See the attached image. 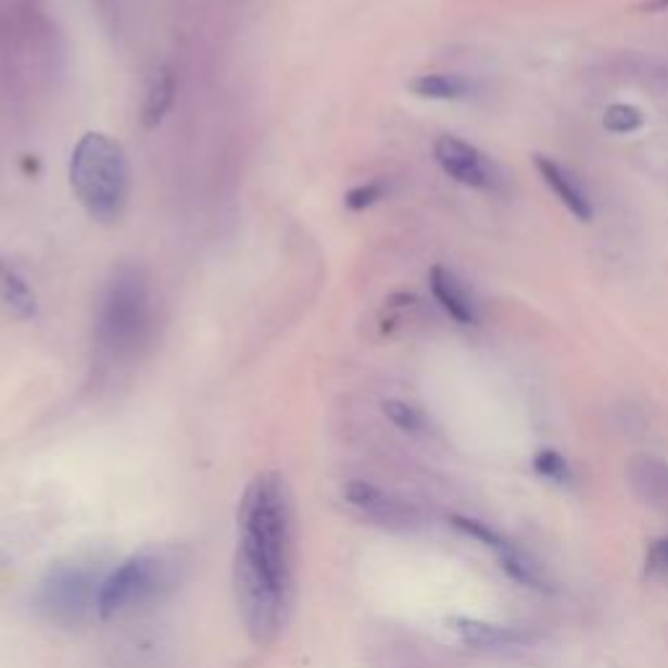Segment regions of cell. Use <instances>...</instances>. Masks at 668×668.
<instances>
[{
  "label": "cell",
  "instance_id": "cell-1",
  "mask_svg": "<svg viewBox=\"0 0 668 668\" xmlns=\"http://www.w3.org/2000/svg\"><path fill=\"white\" fill-rule=\"evenodd\" d=\"M238 614L256 645L282 634L293 603V496L280 472H259L238 507Z\"/></svg>",
  "mask_w": 668,
  "mask_h": 668
},
{
  "label": "cell",
  "instance_id": "cell-2",
  "mask_svg": "<svg viewBox=\"0 0 668 668\" xmlns=\"http://www.w3.org/2000/svg\"><path fill=\"white\" fill-rule=\"evenodd\" d=\"M188 562V554L178 546L147 549L128 556L102 580L97 616L121 619L171 598L186 580Z\"/></svg>",
  "mask_w": 668,
  "mask_h": 668
},
{
  "label": "cell",
  "instance_id": "cell-3",
  "mask_svg": "<svg viewBox=\"0 0 668 668\" xmlns=\"http://www.w3.org/2000/svg\"><path fill=\"white\" fill-rule=\"evenodd\" d=\"M68 178L89 217L118 223L128 199V162L118 141L100 131L84 134L71 154Z\"/></svg>",
  "mask_w": 668,
  "mask_h": 668
},
{
  "label": "cell",
  "instance_id": "cell-4",
  "mask_svg": "<svg viewBox=\"0 0 668 668\" xmlns=\"http://www.w3.org/2000/svg\"><path fill=\"white\" fill-rule=\"evenodd\" d=\"M102 580L105 575L100 572L94 559L71 556L55 562L37 582L31 606L50 625L63 629L81 627L89 616L97 614Z\"/></svg>",
  "mask_w": 668,
  "mask_h": 668
},
{
  "label": "cell",
  "instance_id": "cell-5",
  "mask_svg": "<svg viewBox=\"0 0 668 668\" xmlns=\"http://www.w3.org/2000/svg\"><path fill=\"white\" fill-rule=\"evenodd\" d=\"M149 288L144 275L136 267H121L102 295L97 340L102 350L115 358L136 353L149 329Z\"/></svg>",
  "mask_w": 668,
  "mask_h": 668
},
{
  "label": "cell",
  "instance_id": "cell-6",
  "mask_svg": "<svg viewBox=\"0 0 668 668\" xmlns=\"http://www.w3.org/2000/svg\"><path fill=\"white\" fill-rule=\"evenodd\" d=\"M345 499L353 509H358L368 520L385 525L389 530H415L420 528L424 517L405 499L392 496L389 491L379 489V486L368 481H348Z\"/></svg>",
  "mask_w": 668,
  "mask_h": 668
},
{
  "label": "cell",
  "instance_id": "cell-7",
  "mask_svg": "<svg viewBox=\"0 0 668 668\" xmlns=\"http://www.w3.org/2000/svg\"><path fill=\"white\" fill-rule=\"evenodd\" d=\"M433 157L450 178L457 184L478 188V191H491L499 184V173L481 149H476L468 141L457 139V136H439L433 144Z\"/></svg>",
  "mask_w": 668,
  "mask_h": 668
},
{
  "label": "cell",
  "instance_id": "cell-8",
  "mask_svg": "<svg viewBox=\"0 0 668 668\" xmlns=\"http://www.w3.org/2000/svg\"><path fill=\"white\" fill-rule=\"evenodd\" d=\"M533 162L538 173H541V178L546 180V186L556 193V199H559L580 223H590V219H593V204H590L585 188L577 184L575 175L569 173L567 167H562L559 162L543 157V154H535Z\"/></svg>",
  "mask_w": 668,
  "mask_h": 668
},
{
  "label": "cell",
  "instance_id": "cell-9",
  "mask_svg": "<svg viewBox=\"0 0 668 668\" xmlns=\"http://www.w3.org/2000/svg\"><path fill=\"white\" fill-rule=\"evenodd\" d=\"M629 483L642 502L668 512V463L660 457H634L629 463Z\"/></svg>",
  "mask_w": 668,
  "mask_h": 668
},
{
  "label": "cell",
  "instance_id": "cell-10",
  "mask_svg": "<svg viewBox=\"0 0 668 668\" xmlns=\"http://www.w3.org/2000/svg\"><path fill=\"white\" fill-rule=\"evenodd\" d=\"M431 293L439 301V306L446 311L457 324H465V327H472L478 322L476 314V303L465 285L457 280L446 267H433L431 269Z\"/></svg>",
  "mask_w": 668,
  "mask_h": 668
},
{
  "label": "cell",
  "instance_id": "cell-11",
  "mask_svg": "<svg viewBox=\"0 0 668 668\" xmlns=\"http://www.w3.org/2000/svg\"><path fill=\"white\" fill-rule=\"evenodd\" d=\"M446 627H450L465 645L483 647V651H491V647H512L525 642L522 634L515 632V629L491 625V621L481 619H470V616H452V619H446Z\"/></svg>",
  "mask_w": 668,
  "mask_h": 668
},
{
  "label": "cell",
  "instance_id": "cell-12",
  "mask_svg": "<svg viewBox=\"0 0 668 668\" xmlns=\"http://www.w3.org/2000/svg\"><path fill=\"white\" fill-rule=\"evenodd\" d=\"M0 306L14 314L16 319H31L37 314L35 290L14 267L3 262H0Z\"/></svg>",
  "mask_w": 668,
  "mask_h": 668
},
{
  "label": "cell",
  "instance_id": "cell-13",
  "mask_svg": "<svg viewBox=\"0 0 668 668\" xmlns=\"http://www.w3.org/2000/svg\"><path fill=\"white\" fill-rule=\"evenodd\" d=\"M411 92L424 100H459L470 92V81L457 74H424L411 81Z\"/></svg>",
  "mask_w": 668,
  "mask_h": 668
},
{
  "label": "cell",
  "instance_id": "cell-14",
  "mask_svg": "<svg viewBox=\"0 0 668 668\" xmlns=\"http://www.w3.org/2000/svg\"><path fill=\"white\" fill-rule=\"evenodd\" d=\"M499 562H502L504 572H507L515 582H520V585L533 588V590H551L541 564L530 559L528 554H522V551L512 546V543L502 551V554H499Z\"/></svg>",
  "mask_w": 668,
  "mask_h": 668
},
{
  "label": "cell",
  "instance_id": "cell-15",
  "mask_svg": "<svg viewBox=\"0 0 668 668\" xmlns=\"http://www.w3.org/2000/svg\"><path fill=\"white\" fill-rule=\"evenodd\" d=\"M175 97V79L167 68L154 71L152 84H149V94H147V105H144V121L147 126H157V123L165 118V113L173 105Z\"/></svg>",
  "mask_w": 668,
  "mask_h": 668
},
{
  "label": "cell",
  "instance_id": "cell-16",
  "mask_svg": "<svg viewBox=\"0 0 668 668\" xmlns=\"http://www.w3.org/2000/svg\"><path fill=\"white\" fill-rule=\"evenodd\" d=\"M381 411L389 420H392L394 426L400 428V431L413 433V437H420V433L426 431V418L424 413L418 411V407H413L411 402L405 400H387L385 405H381Z\"/></svg>",
  "mask_w": 668,
  "mask_h": 668
},
{
  "label": "cell",
  "instance_id": "cell-17",
  "mask_svg": "<svg viewBox=\"0 0 668 668\" xmlns=\"http://www.w3.org/2000/svg\"><path fill=\"white\" fill-rule=\"evenodd\" d=\"M533 468L538 476H543L546 481L556 483V486H569L575 481V472L569 468L567 457L559 455L556 450H543L538 452L533 459Z\"/></svg>",
  "mask_w": 668,
  "mask_h": 668
},
{
  "label": "cell",
  "instance_id": "cell-18",
  "mask_svg": "<svg viewBox=\"0 0 668 668\" xmlns=\"http://www.w3.org/2000/svg\"><path fill=\"white\" fill-rule=\"evenodd\" d=\"M452 525H455V530H459V533H463V535H468L476 543H481V546L494 549L496 554H502V551L509 546V541H504V538L499 535L494 528H489V525L481 522V520H472V517L455 515V517H452Z\"/></svg>",
  "mask_w": 668,
  "mask_h": 668
},
{
  "label": "cell",
  "instance_id": "cell-19",
  "mask_svg": "<svg viewBox=\"0 0 668 668\" xmlns=\"http://www.w3.org/2000/svg\"><path fill=\"white\" fill-rule=\"evenodd\" d=\"M603 126H606L612 134H632L645 126V115H642L634 105L616 102V105L608 108L606 115H603Z\"/></svg>",
  "mask_w": 668,
  "mask_h": 668
},
{
  "label": "cell",
  "instance_id": "cell-20",
  "mask_svg": "<svg viewBox=\"0 0 668 668\" xmlns=\"http://www.w3.org/2000/svg\"><path fill=\"white\" fill-rule=\"evenodd\" d=\"M381 197H385V184H379V180H374V184H366V186H358L353 188V191L345 197V204L350 206V210H366V206H371L379 201Z\"/></svg>",
  "mask_w": 668,
  "mask_h": 668
},
{
  "label": "cell",
  "instance_id": "cell-21",
  "mask_svg": "<svg viewBox=\"0 0 668 668\" xmlns=\"http://www.w3.org/2000/svg\"><path fill=\"white\" fill-rule=\"evenodd\" d=\"M645 564L653 575H668V535L658 538V541L651 543V549H647V556H645Z\"/></svg>",
  "mask_w": 668,
  "mask_h": 668
},
{
  "label": "cell",
  "instance_id": "cell-22",
  "mask_svg": "<svg viewBox=\"0 0 668 668\" xmlns=\"http://www.w3.org/2000/svg\"><path fill=\"white\" fill-rule=\"evenodd\" d=\"M645 9H651V11H668V0H651V3H645Z\"/></svg>",
  "mask_w": 668,
  "mask_h": 668
},
{
  "label": "cell",
  "instance_id": "cell-23",
  "mask_svg": "<svg viewBox=\"0 0 668 668\" xmlns=\"http://www.w3.org/2000/svg\"><path fill=\"white\" fill-rule=\"evenodd\" d=\"M5 564H9V554H5V551H0V567H5Z\"/></svg>",
  "mask_w": 668,
  "mask_h": 668
}]
</instances>
